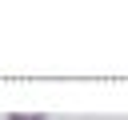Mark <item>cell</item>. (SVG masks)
<instances>
[{
  "label": "cell",
  "instance_id": "1",
  "mask_svg": "<svg viewBox=\"0 0 128 120\" xmlns=\"http://www.w3.org/2000/svg\"><path fill=\"white\" fill-rule=\"evenodd\" d=\"M8 120H44V116H40V112H12Z\"/></svg>",
  "mask_w": 128,
  "mask_h": 120
}]
</instances>
